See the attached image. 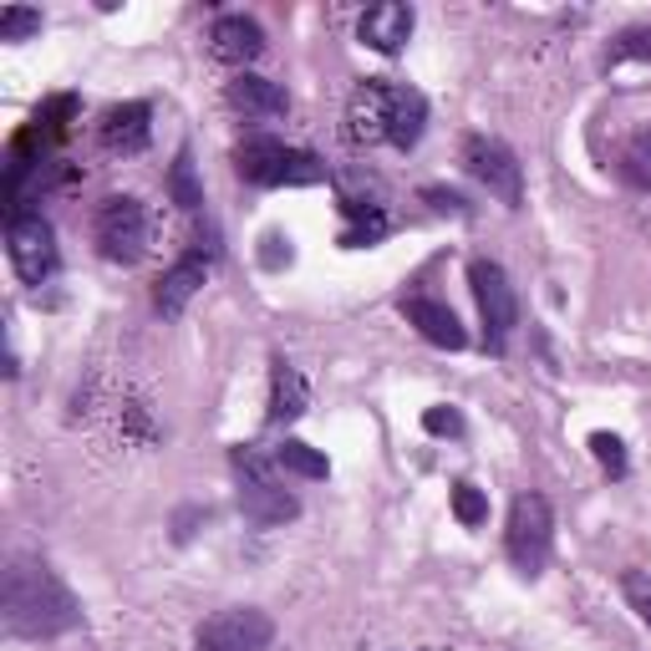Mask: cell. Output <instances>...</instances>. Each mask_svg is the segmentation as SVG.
<instances>
[{
	"instance_id": "6da1fadb",
	"label": "cell",
	"mask_w": 651,
	"mask_h": 651,
	"mask_svg": "<svg viewBox=\"0 0 651 651\" xmlns=\"http://www.w3.org/2000/svg\"><path fill=\"white\" fill-rule=\"evenodd\" d=\"M0 610H5V631H11V637H61L71 626H82L77 596L56 581L52 565L26 560V554H15L11 565H5Z\"/></svg>"
},
{
	"instance_id": "7a4b0ae2",
	"label": "cell",
	"mask_w": 651,
	"mask_h": 651,
	"mask_svg": "<svg viewBox=\"0 0 651 651\" xmlns=\"http://www.w3.org/2000/svg\"><path fill=\"white\" fill-rule=\"evenodd\" d=\"M229 458H235V473H239V509H245V519H255V525H265V529L291 525L295 514H301V504H295V494L276 479V469L245 444Z\"/></svg>"
},
{
	"instance_id": "3957f363",
	"label": "cell",
	"mask_w": 651,
	"mask_h": 651,
	"mask_svg": "<svg viewBox=\"0 0 651 651\" xmlns=\"http://www.w3.org/2000/svg\"><path fill=\"white\" fill-rule=\"evenodd\" d=\"M550 540H554V509L545 494H519L509 504V529H504V550H509L514 570L519 575H540L545 560H550Z\"/></svg>"
},
{
	"instance_id": "277c9868",
	"label": "cell",
	"mask_w": 651,
	"mask_h": 651,
	"mask_svg": "<svg viewBox=\"0 0 651 651\" xmlns=\"http://www.w3.org/2000/svg\"><path fill=\"white\" fill-rule=\"evenodd\" d=\"M92 239H98V250L108 255L112 265H133L143 260L148 250V214L133 194H112L98 204V220H92Z\"/></svg>"
},
{
	"instance_id": "5b68a950",
	"label": "cell",
	"mask_w": 651,
	"mask_h": 651,
	"mask_svg": "<svg viewBox=\"0 0 651 651\" xmlns=\"http://www.w3.org/2000/svg\"><path fill=\"white\" fill-rule=\"evenodd\" d=\"M463 168H469V179L484 183L504 209L525 204V173H519V158H514L500 138H484V133L463 138Z\"/></svg>"
},
{
	"instance_id": "8992f818",
	"label": "cell",
	"mask_w": 651,
	"mask_h": 651,
	"mask_svg": "<svg viewBox=\"0 0 651 651\" xmlns=\"http://www.w3.org/2000/svg\"><path fill=\"white\" fill-rule=\"evenodd\" d=\"M199 651H270L276 647V621L255 606L214 610L194 637Z\"/></svg>"
},
{
	"instance_id": "52a82bcc",
	"label": "cell",
	"mask_w": 651,
	"mask_h": 651,
	"mask_svg": "<svg viewBox=\"0 0 651 651\" xmlns=\"http://www.w3.org/2000/svg\"><path fill=\"white\" fill-rule=\"evenodd\" d=\"M5 255H11V270L26 285H42V280H52L56 270V235L52 224L42 220V214H11L5 220Z\"/></svg>"
},
{
	"instance_id": "ba28073f",
	"label": "cell",
	"mask_w": 651,
	"mask_h": 651,
	"mask_svg": "<svg viewBox=\"0 0 651 651\" xmlns=\"http://www.w3.org/2000/svg\"><path fill=\"white\" fill-rule=\"evenodd\" d=\"M469 285H473V301H479V316H484L489 347H504V336L519 326V301H514V285H509V276H504V265L473 260Z\"/></svg>"
},
{
	"instance_id": "9c48e42d",
	"label": "cell",
	"mask_w": 651,
	"mask_h": 651,
	"mask_svg": "<svg viewBox=\"0 0 651 651\" xmlns=\"http://www.w3.org/2000/svg\"><path fill=\"white\" fill-rule=\"evenodd\" d=\"M392 102H397V82H361L347 102V138L357 148H377L392 138Z\"/></svg>"
},
{
	"instance_id": "30bf717a",
	"label": "cell",
	"mask_w": 651,
	"mask_h": 651,
	"mask_svg": "<svg viewBox=\"0 0 651 651\" xmlns=\"http://www.w3.org/2000/svg\"><path fill=\"white\" fill-rule=\"evenodd\" d=\"M397 311H402V321H407V326H417V336H423V341H433V347H444V351H463V347H469L463 321H458L444 301H433V295H402Z\"/></svg>"
},
{
	"instance_id": "8fae6325",
	"label": "cell",
	"mask_w": 651,
	"mask_h": 651,
	"mask_svg": "<svg viewBox=\"0 0 651 651\" xmlns=\"http://www.w3.org/2000/svg\"><path fill=\"white\" fill-rule=\"evenodd\" d=\"M260 52H265V31L250 15H220L209 26V56L224 61V67H250Z\"/></svg>"
},
{
	"instance_id": "7c38bea8",
	"label": "cell",
	"mask_w": 651,
	"mask_h": 651,
	"mask_svg": "<svg viewBox=\"0 0 651 651\" xmlns=\"http://www.w3.org/2000/svg\"><path fill=\"white\" fill-rule=\"evenodd\" d=\"M417 15L413 5H402V0H382V5H372V11L361 15V46H372V52L382 56H397L402 46H407V36H413Z\"/></svg>"
},
{
	"instance_id": "4fadbf2b",
	"label": "cell",
	"mask_w": 651,
	"mask_h": 651,
	"mask_svg": "<svg viewBox=\"0 0 651 651\" xmlns=\"http://www.w3.org/2000/svg\"><path fill=\"white\" fill-rule=\"evenodd\" d=\"M153 138V108L148 102H117L102 112V148L108 153H143Z\"/></svg>"
},
{
	"instance_id": "5bb4252c",
	"label": "cell",
	"mask_w": 651,
	"mask_h": 651,
	"mask_svg": "<svg viewBox=\"0 0 651 651\" xmlns=\"http://www.w3.org/2000/svg\"><path fill=\"white\" fill-rule=\"evenodd\" d=\"M285 164H291V148H285L280 138H250L235 153L239 179L255 183V189H276V183H285Z\"/></svg>"
},
{
	"instance_id": "9a60e30c",
	"label": "cell",
	"mask_w": 651,
	"mask_h": 651,
	"mask_svg": "<svg viewBox=\"0 0 651 651\" xmlns=\"http://www.w3.org/2000/svg\"><path fill=\"white\" fill-rule=\"evenodd\" d=\"M305 407H311V388H305V377L295 372L285 357H276V361H270V423L285 428V423H295Z\"/></svg>"
},
{
	"instance_id": "2e32d148",
	"label": "cell",
	"mask_w": 651,
	"mask_h": 651,
	"mask_svg": "<svg viewBox=\"0 0 651 651\" xmlns=\"http://www.w3.org/2000/svg\"><path fill=\"white\" fill-rule=\"evenodd\" d=\"M204 276H209V260H204L199 250H189L179 265H173V270H168L164 280H158V311H164V316H179L183 305L199 295Z\"/></svg>"
},
{
	"instance_id": "e0dca14e",
	"label": "cell",
	"mask_w": 651,
	"mask_h": 651,
	"mask_svg": "<svg viewBox=\"0 0 651 651\" xmlns=\"http://www.w3.org/2000/svg\"><path fill=\"white\" fill-rule=\"evenodd\" d=\"M224 98H229L235 112H245V117H285V92L276 82H265V77H250V71H239Z\"/></svg>"
},
{
	"instance_id": "ac0fdd59",
	"label": "cell",
	"mask_w": 651,
	"mask_h": 651,
	"mask_svg": "<svg viewBox=\"0 0 651 651\" xmlns=\"http://www.w3.org/2000/svg\"><path fill=\"white\" fill-rule=\"evenodd\" d=\"M341 209H347V229H341V250H367V245H377V239L392 229L388 209L382 204H367V199H341Z\"/></svg>"
},
{
	"instance_id": "d6986e66",
	"label": "cell",
	"mask_w": 651,
	"mask_h": 651,
	"mask_svg": "<svg viewBox=\"0 0 651 651\" xmlns=\"http://www.w3.org/2000/svg\"><path fill=\"white\" fill-rule=\"evenodd\" d=\"M423 127H428V98L417 92V87H397V102H392V148H417L423 138Z\"/></svg>"
},
{
	"instance_id": "ffe728a7",
	"label": "cell",
	"mask_w": 651,
	"mask_h": 651,
	"mask_svg": "<svg viewBox=\"0 0 651 651\" xmlns=\"http://www.w3.org/2000/svg\"><path fill=\"white\" fill-rule=\"evenodd\" d=\"M276 463L285 473H301V479H326V473H332L326 453H316V448L301 444V438H285V444L276 448Z\"/></svg>"
},
{
	"instance_id": "44dd1931",
	"label": "cell",
	"mask_w": 651,
	"mask_h": 651,
	"mask_svg": "<svg viewBox=\"0 0 651 651\" xmlns=\"http://www.w3.org/2000/svg\"><path fill=\"white\" fill-rule=\"evenodd\" d=\"M42 31V11L36 5H5L0 11V42H26Z\"/></svg>"
},
{
	"instance_id": "7402d4cb",
	"label": "cell",
	"mask_w": 651,
	"mask_h": 651,
	"mask_svg": "<svg viewBox=\"0 0 651 651\" xmlns=\"http://www.w3.org/2000/svg\"><path fill=\"white\" fill-rule=\"evenodd\" d=\"M168 189H173V199H179L183 209H199V204H204V189H199V179H194V158H189V153H179V158H173Z\"/></svg>"
},
{
	"instance_id": "603a6c76",
	"label": "cell",
	"mask_w": 651,
	"mask_h": 651,
	"mask_svg": "<svg viewBox=\"0 0 651 651\" xmlns=\"http://www.w3.org/2000/svg\"><path fill=\"white\" fill-rule=\"evenodd\" d=\"M453 514L463 529H479L489 519V494L473 484H453Z\"/></svg>"
},
{
	"instance_id": "cb8c5ba5",
	"label": "cell",
	"mask_w": 651,
	"mask_h": 651,
	"mask_svg": "<svg viewBox=\"0 0 651 651\" xmlns=\"http://www.w3.org/2000/svg\"><path fill=\"white\" fill-rule=\"evenodd\" d=\"M591 453H596V463L610 479H626V469H631V463H626V444L616 433H591Z\"/></svg>"
},
{
	"instance_id": "d4e9b609",
	"label": "cell",
	"mask_w": 651,
	"mask_h": 651,
	"mask_svg": "<svg viewBox=\"0 0 651 651\" xmlns=\"http://www.w3.org/2000/svg\"><path fill=\"white\" fill-rule=\"evenodd\" d=\"M621 164H626V179L641 183V189H651V133H637V138L626 143Z\"/></svg>"
},
{
	"instance_id": "484cf974",
	"label": "cell",
	"mask_w": 651,
	"mask_h": 651,
	"mask_svg": "<svg viewBox=\"0 0 651 651\" xmlns=\"http://www.w3.org/2000/svg\"><path fill=\"white\" fill-rule=\"evenodd\" d=\"M321 179H326V164H321L316 153L291 148V164H285V183H291V189H305V183H321Z\"/></svg>"
},
{
	"instance_id": "4316f807",
	"label": "cell",
	"mask_w": 651,
	"mask_h": 651,
	"mask_svg": "<svg viewBox=\"0 0 651 651\" xmlns=\"http://www.w3.org/2000/svg\"><path fill=\"white\" fill-rule=\"evenodd\" d=\"M423 428H428L433 438H463V417H458V407H428V413H423Z\"/></svg>"
},
{
	"instance_id": "83f0119b",
	"label": "cell",
	"mask_w": 651,
	"mask_h": 651,
	"mask_svg": "<svg viewBox=\"0 0 651 651\" xmlns=\"http://www.w3.org/2000/svg\"><path fill=\"white\" fill-rule=\"evenodd\" d=\"M610 56H616V61H626V56H641V61H651V26L626 31L621 42L610 46Z\"/></svg>"
},
{
	"instance_id": "f1b7e54d",
	"label": "cell",
	"mask_w": 651,
	"mask_h": 651,
	"mask_svg": "<svg viewBox=\"0 0 651 651\" xmlns=\"http://www.w3.org/2000/svg\"><path fill=\"white\" fill-rule=\"evenodd\" d=\"M621 591H626V601H631V610L651 626V575H626Z\"/></svg>"
},
{
	"instance_id": "f546056e",
	"label": "cell",
	"mask_w": 651,
	"mask_h": 651,
	"mask_svg": "<svg viewBox=\"0 0 651 651\" xmlns=\"http://www.w3.org/2000/svg\"><path fill=\"white\" fill-rule=\"evenodd\" d=\"M71 112H77V102H71V98H52L42 112H36V127H46V133H61Z\"/></svg>"
},
{
	"instance_id": "4dcf8cb0",
	"label": "cell",
	"mask_w": 651,
	"mask_h": 651,
	"mask_svg": "<svg viewBox=\"0 0 651 651\" xmlns=\"http://www.w3.org/2000/svg\"><path fill=\"white\" fill-rule=\"evenodd\" d=\"M260 245H265V250H260V265H265V270H280V265H291L295 250H291V239H285V235H276V229H270Z\"/></svg>"
},
{
	"instance_id": "1f68e13d",
	"label": "cell",
	"mask_w": 651,
	"mask_h": 651,
	"mask_svg": "<svg viewBox=\"0 0 651 651\" xmlns=\"http://www.w3.org/2000/svg\"><path fill=\"white\" fill-rule=\"evenodd\" d=\"M423 199H428L433 209H444V214H469L463 194H453V189H438V183H428V189H423Z\"/></svg>"
}]
</instances>
